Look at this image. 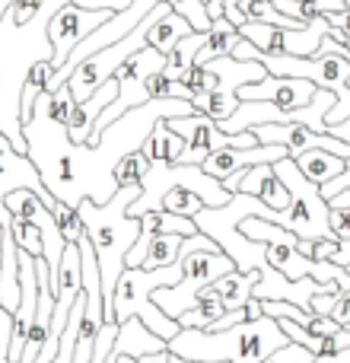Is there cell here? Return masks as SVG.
Here are the masks:
<instances>
[{
	"label": "cell",
	"mask_w": 350,
	"mask_h": 363,
	"mask_svg": "<svg viewBox=\"0 0 350 363\" xmlns=\"http://www.w3.org/2000/svg\"><path fill=\"white\" fill-rule=\"evenodd\" d=\"M140 198V188H118L108 204H96V201H80L77 211L83 217L86 236L96 249V262H99V274H102V296H106V313L112 309L115 300V287L118 277L128 268V252L134 249V242L140 239V220H134L128 213V207Z\"/></svg>",
	"instance_id": "1"
},
{
	"label": "cell",
	"mask_w": 350,
	"mask_h": 363,
	"mask_svg": "<svg viewBox=\"0 0 350 363\" xmlns=\"http://www.w3.org/2000/svg\"><path fill=\"white\" fill-rule=\"evenodd\" d=\"M287 345L290 338L283 335L281 322L264 315L258 322H242L223 332L181 328L169 341V354H179L191 363H261Z\"/></svg>",
	"instance_id": "2"
},
{
	"label": "cell",
	"mask_w": 350,
	"mask_h": 363,
	"mask_svg": "<svg viewBox=\"0 0 350 363\" xmlns=\"http://www.w3.org/2000/svg\"><path fill=\"white\" fill-rule=\"evenodd\" d=\"M179 281H181V262L157 271L125 268V274L118 277V287H115L112 309L106 313V322L121 325L128 319H140L153 335H159L163 341H172L181 332V325L153 303V294L163 287H175Z\"/></svg>",
	"instance_id": "3"
},
{
	"label": "cell",
	"mask_w": 350,
	"mask_h": 363,
	"mask_svg": "<svg viewBox=\"0 0 350 363\" xmlns=\"http://www.w3.org/2000/svg\"><path fill=\"white\" fill-rule=\"evenodd\" d=\"M274 172L281 176L283 185H287L290 207L287 211H271V217H268L271 223L290 230L296 239H338L332 230V220H328L332 207L322 198V188L312 185V182L303 176L296 160L287 157V160H281V163H274Z\"/></svg>",
	"instance_id": "4"
},
{
	"label": "cell",
	"mask_w": 350,
	"mask_h": 363,
	"mask_svg": "<svg viewBox=\"0 0 350 363\" xmlns=\"http://www.w3.org/2000/svg\"><path fill=\"white\" fill-rule=\"evenodd\" d=\"M179 262H181V281L175 284V287H163L153 294V303L175 322H179L188 309H194L201 290H207L223 274L236 271V264H232V258L226 255V252H185L181 249Z\"/></svg>",
	"instance_id": "5"
},
{
	"label": "cell",
	"mask_w": 350,
	"mask_h": 363,
	"mask_svg": "<svg viewBox=\"0 0 350 363\" xmlns=\"http://www.w3.org/2000/svg\"><path fill=\"white\" fill-rule=\"evenodd\" d=\"M157 70H166V57L159 55L157 48H150V45L140 48L137 55H131L125 64H121L118 74H115V80H118V99H115L112 106L102 112V118L96 121L86 147H99L106 128H112L118 118H125L131 108H140L150 102V96H147V80H150Z\"/></svg>",
	"instance_id": "6"
},
{
	"label": "cell",
	"mask_w": 350,
	"mask_h": 363,
	"mask_svg": "<svg viewBox=\"0 0 350 363\" xmlns=\"http://www.w3.org/2000/svg\"><path fill=\"white\" fill-rule=\"evenodd\" d=\"M207 70L213 74V93H207L204 99L191 102L194 112L207 115L220 125V121L232 118V112L239 108V89L249 86V83H258L268 77L264 64L258 61H236V57H217V61L204 64Z\"/></svg>",
	"instance_id": "7"
},
{
	"label": "cell",
	"mask_w": 350,
	"mask_h": 363,
	"mask_svg": "<svg viewBox=\"0 0 350 363\" xmlns=\"http://www.w3.org/2000/svg\"><path fill=\"white\" fill-rule=\"evenodd\" d=\"M150 16H153V13H150ZM150 16H147L144 23H140L128 38H121L118 45L96 51V55L86 57V61L77 64L74 74H70V80H67V86H70V93H74L77 102L93 99V93L102 86V83L115 80L118 67L128 61V57L137 55L140 48H147V29H150Z\"/></svg>",
	"instance_id": "8"
},
{
	"label": "cell",
	"mask_w": 350,
	"mask_h": 363,
	"mask_svg": "<svg viewBox=\"0 0 350 363\" xmlns=\"http://www.w3.org/2000/svg\"><path fill=\"white\" fill-rule=\"evenodd\" d=\"M19 188L35 191L38 198L45 201L48 211L57 204V198L45 188V182H42V176H38V169H35V163L29 160V153H19L16 147H13V140L0 131V226H4V233L10 230V223H13L10 211H6V194L19 191Z\"/></svg>",
	"instance_id": "9"
},
{
	"label": "cell",
	"mask_w": 350,
	"mask_h": 363,
	"mask_svg": "<svg viewBox=\"0 0 350 363\" xmlns=\"http://www.w3.org/2000/svg\"><path fill=\"white\" fill-rule=\"evenodd\" d=\"M112 16L115 13H108V10H83V6H77V4L61 6V10L48 19V42H51V51H55L51 64L64 67L70 51H74L83 38L93 35L102 23H108Z\"/></svg>",
	"instance_id": "10"
},
{
	"label": "cell",
	"mask_w": 350,
	"mask_h": 363,
	"mask_svg": "<svg viewBox=\"0 0 350 363\" xmlns=\"http://www.w3.org/2000/svg\"><path fill=\"white\" fill-rule=\"evenodd\" d=\"M175 134L188 140V147L198 150L217 153V150H245V147H258L261 140L255 138V131H242V134H226L220 131V125L207 115H185V118H166Z\"/></svg>",
	"instance_id": "11"
},
{
	"label": "cell",
	"mask_w": 350,
	"mask_h": 363,
	"mask_svg": "<svg viewBox=\"0 0 350 363\" xmlns=\"http://www.w3.org/2000/svg\"><path fill=\"white\" fill-rule=\"evenodd\" d=\"M319 93L312 80H281V77H264L258 83L239 89V102H268L277 112H300Z\"/></svg>",
	"instance_id": "12"
},
{
	"label": "cell",
	"mask_w": 350,
	"mask_h": 363,
	"mask_svg": "<svg viewBox=\"0 0 350 363\" xmlns=\"http://www.w3.org/2000/svg\"><path fill=\"white\" fill-rule=\"evenodd\" d=\"M223 188L230 194H252V198L264 201L271 211H287L290 207V191L274 172V166H249V169L232 172L230 179H223Z\"/></svg>",
	"instance_id": "13"
},
{
	"label": "cell",
	"mask_w": 350,
	"mask_h": 363,
	"mask_svg": "<svg viewBox=\"0 0 350 363\" xmlns=\"http://www.w3.org/2000/svg\"><path fill=\"white\" fill-rule=\"evenodd\" d=\"M290 150L287 147H277V144H258V147H245V150H217L210 153V157L204 160V166L201 169L207 172V176H213L217 182L230 179L232 172L239 169H249V166H264V163H281V160H287Z\"/></svg>",
	"instance_id": "14"
},
{
	"label": "cell",
	"mask_w": 350,
	"mask_h": 363,
	"mask_svg": "<svg viewBox=\"0 0 350 363\" xmlns=\"http://www.w3.org/2000/svg\"><path fill=\"white\" fill-rule=\"evenodd\" d=\"M169 351V341H163L159 335H153L140 319H128L118 325V338H115L112 354L115 357H147V354H163Z\"/></svg>",
	"instance_id": "15"
},
{
	"label": "cell",
	"mask_w": 350,
	"mask_h": 363,
	"mask_svg": "<svg viewBox=\"0 0 350 363\" xmlns=\"http://www.w3.org/2000/svg\"><path fill=\"white\" fill-rule=\"evenodd\" d=\"M191 23L185 16L169 10V4H159L150 16V29H147V45L157 48L163 57H169V51L181 42L185 35H191Z\"/></svg>",
	"instance_id": "16"
},
{
	"label": "cell",
	"mask_w": 350,
	"mask_h": 363,
	"mask_svg": "<svg viewBox=\"0 0 350 363\" xmlns=\"http://www.w3.org/2000/svg\"><path fill=\"white\" fill-rule=\"evenodd\" d=\"M185 150H188V140L181 138V134H175L166 118L157 121V128H153L150 138H147L144 147H140V153L150 160V166L153 163L181 166V157H185Z\"/></svg>",
	"instance_id": "17"
},
{
	"label": "cell",
	"mask_w": 350,
	"mask_h": 363,
	"mask_svg": "<svg viewBox=\"0 0 350 363\" xmlns=\"http://www.w3.org/2000/svg\"><path fill=\"white\" fill-rule=\"evenodd\" d=\"M258 281H261L258 271H249V274H242V271H230V274H223L217 284H210V290H213V296L223 303L226 313H232V309H242L245 303L252 300V290H255Z\"/></svg>",
	"instance_id": "18"
},
{
	"label": "cell",
	"mask_w": 350,
	"mask_h": 363,
	"mask_svg": "<svg viewBox=\"0 0 350 363\" xmlns=\"http://www.w3.org/2000/svg\"><path fill=\"white\" fill-rule=\"evenodd\" d=\"M239 38H242V32H239V26H232L230 19H217V23L210 26V32H204V45H201L198 57H194V64H210L217 61V57H230L232 48L239 45Z\"/></svg>",
	"instance_id": "19"
},
{
	"label": "cell",
	"mask_w": 350,
	"mask_h": 363,
	"mask_svg": "<svg viewBox=\"0 0 350 363\" xmlns=\"http://www.w3.org/2000/svg\"><path fill=\"white\" fill-rule=\"evenodd\" d=\"M296 166H300V172L306 176L312 185H328V182H334L338 176H344L347 172V160L334 157V153L328 150H306L296 157Z\"/></svg>",
	"instance_id": "20"
},
{
	"label": "cell",
	"mask_w": 350,
	"mask_h": 363,
	"mask_svg": "<svg viewBox=\"0 0 350 363\" xmlns=\"http://www.w3.org/2000/svg\"><path fill=\"white\" fill-rule=\"evenodd\" d=\"M55 74H57V67L48 61V57H38V61L29 67V74H26V80H23V96H19V118H23V125L32 118L35 99L51 89Z\"/></svg>",
	"instance_id": "21"
},
{
	"label": "cell",
	"mask_w": 350,
	"mask_h": 363,
	"mask_svg": "<svg viewBox=\"0 0 350 363\" xmlns=\"http://www.w3.org/2000/svg\"><path fill=\"white\" fill-rule=\"evenodd\" d=\"M140 233L147 236H181V239H191L198 236V223L188 217H179V213L169 211H150L140 217Z\"/></svg>",
	"instance_id": "22"
},
{
	"label": "cell",
	"mask_w": 350,
	"mask_h": 363,
	"mask_svg": "<svg viewBox=\"0 0 350 363\" xmlns=\"http://www.w3.org/2000/svg\"><path fill=\"white\" fill-rule=\"evenodd\" d=\"M223 315H226L223 303H220L217 296H213V290L207 287V290H201V294H198L194 309H188V313L179 319V325L181 328H201V332H210V328L217 325Z\"/></svg>",
	"instance_id": "23"
},
{
	"label": "cell",
	"mask_w": 350,
	"mask_h": 363,
	"mask_svg": "<svg viewBox=\"0 0 350 363\" xmlns=\"http://www.w3.org/2000/svg\"><path fill=\"white\" fill-rule=\"evenodd\" d=\"M201 45H204V32H191V35H185L169 51V57H166V77H169L172 83L179 80L188 67H194V57H198Z\"/></svg>",
	"instance_id": "24"
},
{
	"label": "cell",
	"mask_w": 350,
	"mask_h": 363,
	"mask_svg": "<svg viewBox=\"0 0 350 363\" xmlns=\"http://www.w3.org/2000/svg\"><path fill=\"white\" fill-rule=\"evenodd\" d=\"M147 172H150V160L144 157L140 150L128 153V157L118 160V166H115V185L118 188H131V185H144Z\"/></svg>",
	"instance_id": "25"
},
{
	"label": "cell",
	"mask_w": 350,
	"mask_h": 363,
	"mask_svg": "<svg viewBox=\"0 0 350 363\" xmlns=\"http://www.w3.org/2000/svg\"><path fill=\"white\" fill-rule=\"evenodd\" d=\"M204 207L207 204L191 191V188H172V191H166L163 201H159V211L179 213V217H188V220H194L201 211H204Z\"/></svg>",
	"instance_id": "26"
},
{
	"label": "cell",
	"mask_w": 350,
	"mask_h": 363,
	"mask_svg": "<svg viewBox=\"0 0 350 363\" xmlns=\"http://www.w3.org/2000/svg\"><path fill=\"white\" fill-rule=\"evenodd\" d=\"M51 213H55V223H57V230H61L64 242H80V239L86 236L83 217H80V211H77L74 204H64V201H57V204L51 207Z\"/></svg>",
	"instance_id": "27"
},
{
	"label": "cell",
	"mask_w": 350,
	"mask_h": 363,
	"mask_svg": "<svg viewBox=\"0 0 350 363\" xmlns=\"http://www.w3.org/2000/svg\"><path fill=\"white\" fill-rule=\"evenodd\" d=\"M10 233H13V242H16L19 252H29L32 258H42L45 255V239H42V230H38L35 223L13 217Z\"/></svg>",
	"instance_id": "28"
},
{
	"label": "cell",
	"mask_w": 350,
	"mask_h": 363,
	"mask_svg": "<svg viewBox=\"0 0 350 363\" xmlns=\"http://www.w3.org/2000/svg\"><path fill=\"white\" fill-rule=\"evenodd\" d=\"M163 4H169V10H172V13L185 16L188 23H191V29H194V32H210L213 19L207 16L204 0H163Z\"/></svg>",
	"instance_id": "29"
},
{
	"label": "cell",
	"mask_w": 350,
	"mask_h": 363,
	"mask_svg": "<svg viewBox=\"0 0 350 363\" xmlns=\"http://www.w3.org/2000/svg\"><path fill=\"white\" fill-rule=\"evenodd\" d=\"M45 102H48L51 121H57V125L67 128L70 115H74V108H77V99H74V93H70V86H61V89H55V93H48V99Z\"/></svg>",
	"instance_id": "30"
},
{
	"label": "cell",
	"mask_w": 350,
	"mask_h": 363,
	"mask_svg": "<svg viewBox=\"0 0 350 363\" xmlns=\"http://www.w3.org/2000/svg\"><path fill=\"white\" fill-rule=\"evenodd\" d=\"M277 322H281L283 335H287V338L293 341V345L309 347V351H312L315 357H319V354H322V341H325V338H315L312 332H306V328H303V325H296V322H290V319H277Z\"/></svg>",
	"instance_id": "31"
},
{
	"label": "cell",
	"mask_w": 350,
	"mask_h": 363,
	"mask_svg": "<svg viewBox=\"0 0 350 363\" xmlns=\"http://www.w3.org/2000/svg\"><path fill=\"white\" fill-rule=\"evenodd\" d=\"M42 6L45 0H16V4L10 6V19L23 29V26H32L38 16H42Z\"/></svg>",
	"instance_id": "32"
},
{
	"label": "cell",
	"mask_w": 350,
	"mask_h": 363,
	"mask_svg": "<svg viewBox=\"0 0 350 363\" xmlns=\"http://www.w3.org/2000/svg\"><path fill=\"white\" fill-rule=\"evenodd\" d=\"M315 360V354L309 351V347H303V345H293L290 341L287 347H281V351H274L271 357H264L261 363H312Z\"/></svg>",
	"instance_id": "33"
},
{
	"label": "cell",
	"mask_w": 350,
	"mask_h": 363,
	"mask_svg": "<svg viewBox=\"0 0 350 363\" xmlns=\"http://www.w3.org/2000/svg\"><path fill=\"white\" fill-rule=\"evenodd\" d=\"M147 96H150V102H169V99H175V83L166 77V70H157V74L147 80Z\"/></svg>",
	"instance_id": "34"
},
{
	"label": "cell",
	"mask_w": 350,
	"mask_h": 363,
	"mask_svg": "<svg viewBox=\"0 0 350 363\" xmlns=\"http://www.w3.org/2000/svg\"><path fill=\"white\" fill-rule=\"evenodd\" d=\"M350 351V328H338L332 338L322 341V354L319 357H341Z\"/></svg>",
	"instance_id": "35"
},
{
	"label": "cell",
	"mask_w": 350,
	"mask_h": 363,
	"mask_svg": "<svg viewBox=\"0 0 350 363\" xmlns=\"http://www.w3.org/2000/svg\"><path fill=\"white\" fill-rule=\"evenodd\" d=\"M328 220H332L334 236H338V239H350V207H332Z\"/></svg>",
	"instance_id": "36"
},
{
	"label": "cell",
	"mask_w": 350,
	"mask_h": 363,
	"mask_svg": "<svg viewBox=\"0 0 350 363\" xmlns=\"http://www.w3.org/2000/svg\"><path fill=\"white\" fill-rule=\"evenodd\" d=\"M83 10H108V13H121L134 4V0H74Z\"/></svg>",
	"instance_id": "37"
},
{
	"label": "cell",
	"mask_w": 350,
	"mask_h": 363,
	"mask_svg": "<svg viewBox=\"0 0 350 363\" xmlns=\"http://www.w3.org/2000/svg\"><path fill=\"white\" fill-rule=\"evenodd\" d=\"M338 296L341 294H315L312 296V313L315 315H332V309L338 306Z\"/></svg>",
	"instance_id": "38"
},
{
	"label": "cell",
	"mask_w": 350,
	"mask_h": 363,
	"mask_svg": "<svg viewBox=\"0 0 350 363\" xmlns=\"http://www.w3.org/2000/svg\"><path fill=\"white\" fill-rule=\"evenodd\" d=\"M332 319L338 322L341 328H350V294H341L338 296V306L332 309Z\"/></svg>",
	"instance_id": "39"
},
{
	"label": "cell",
	"mask_w": 350,
	"mask_h": 363,
	"mask_svg": "<svg viewBox=\"0 0 350 363\" xmlns=\"http://www.w3.org/2000/svg\"><path fill=\"white\" fill-rule=\"evenodd\" d=\"M328 262H332V264H341V268L350 271V239H341L338 249L332 252V258H328Z\"/></svg>",
	"instance_id": "40"
},
{
	"label": "cell",
	"mask_w": 350,
	"mask_h": 363,
	"mask_svg": "<svg viewBox=\"0 0 350 363\" xmlns=\"http://www.w3.org/2000/svg\"><path fill=\"white\" fill-rule=\"evenodd\" d=\"M325 134L328 138H338V140H344V144H350V118L341 121V125H328Z\"/></svg>",
	"instance_id": "41"
},
{
	"label": "cell",
	"mask_w": 350,
	"mask_h": 363,
	"mask_svg": "<svg viewBox=\"0 0 350 363\" xmlns=\"http://www.w3.org/2000/svg\"><path fill=\"white\" fill-rule=\"evenodd\" d=\"M245 319H249V322H258V319H264V303L252 296V300L245 303Z\"/></svg>",
	"instance_id": "42"
},
{
	"label": "cell",
	"mask_w": 350,
	"mask_h": 363,
	"mask_svg": "<svg viewBox=\"0 0 350 363\" xmlns=\"http://www.w3.org/2000/svg\"><path fill=\"white\" fill-rule=\"evenodd\" d=\"M204 6H207V16L217 23V19H223V13H226V0H204Z\"/></svg>",
	"instance_id": "43"
},
{
	"label": "cell",
	"mask_w": 350,
	"mask_h": 363,
	"mask_svg": "<svg viewBox=\"0 0 350 363\" xmlns=\"http://www.w3.org/2000/svg\"><path fill=\"white\" fill-rule=\"evenodd\" d=\"M239 4H242V0H226V13H223V16L230 19L232 26H245L242 16H239Z\"/></svg>",
	"instance_id": "44"
},
{
	"label": "cell",
	"mask_w": 350,
	"mask_h": 363,
	"mask_svg": "<svg viewBox=\"0 0 350 363\" xmlns=\"http://www.w3.org/2000/svg\"><path fill=\"white\" fill-rule=\"evenodd\" d=\"M328 23L338 26V29H344L347 35H350V10H344V13H334V16H328Z\"/></svg>",
	"instance_id": "45"
},
{
	"label": "cell",
	"mask_w": 350,
	"mask_h": 363,
	"mask_svg": "<svg viewBox=\"0 0 350 363\" xmlns=\"http://www.w3.org/2000/svg\"><path fill=\"white\" fill-rule=\"evenodd\" d=\"M328 207H350V188L341 191V194H334V198L328 201Z\"/></svg>",
	"instance_id": "46"
},
{
	"label": "cell",
	"mask_w": 350,
	"mask_h": 363,
	"mask_svg": "<svg viewBox=\"0 0 350 363\" xmlns=\"http://www.w3.org/2000/svg\"><path fill=\"white\" fill-rule=\"evenodd\" d=\"M140 363H169V351H163V354H147V357H140Z\"/></svg>",
	"instance_id": "47"
},
{
	"label": "cell",
	"mask_w": 350,
	"mask_h": 363,
	"mask_svg": "<svg viewBox=\"0 0 350 363\" xmlns=\"http://www.w3.org/2000/svg\"><path fill=\"white\" fill-rule=\"evenodd\" d=\"M13 4H16V0H0V19H4L6 13H10V6H13Z\"/></svg>",
	"instance_id": "48"
},
{
	"label": "cell",
	"mask_w": 350,
	"mask_h": 363,
	"mask_svg": "<svg viewBox=\"0 0 350 363\" xmlns=\"http://www.w3.org/2000/svg\"><path fill=\"white\" fill-rule=\"evenodd\" d=\"M108 363H140V360H134V357H115V354H112Z\"/></svg>",
	"instance_id": "49"
},
{
	"label": "cell",
	"mask_w": 350,
	"mask_h": 363,
	"mask_svg": "<svg viewBox=\"0 0 350 363\" xmlns=\"http://www.w3.org/2000/svg\"><path fill=\"white\" fill-rule=\"evenodd\" d=\"M169 363H191V360H185V357H179V354H169Z\"/></svg>",
	"instance_id": "50"
},
{
	"label": "cell",
	"mask_w": 350,
	"mask_h": 363,
	"mask_svg": "<svg viewBox=\"0 0 350 363\" xmlns=\"http://www.w3.org/2000/svg\"><path fill=\"white\" fill-rule=\"evenodd\" d=\"M334 363H350V351H347V354H341V357H334Z\"/></svg>",
	"instance_id": "51"
},
{
	"label": "cell",
	"mask_w": 350,
	"mask_h": 363,
	"mask_svg": "<svg viewBox=\"0 0 350 363\" xmlns=\"http://www.w3.org/2000/svg\"><path fill=\"white\" fill-rule=\"evenodd\" d=\"M0 242H4V226H0Z\"/></svg>",
	"instance_id": "52"
},
{
	"label": "cell",
	"mask_w": 350,
	"mask_h": 363,
	"mask_svg": "<svg viewBox=\"0 0 350 363\" xmlns=\"http://www.w3.org/2000/svg\"><path fill=\"white\" fill-rule=\"evenodd\" d=\"M344 6H347V10H350V0H344Z\"/></svg>",
	"instance_id": "53"
}]
</instances>
